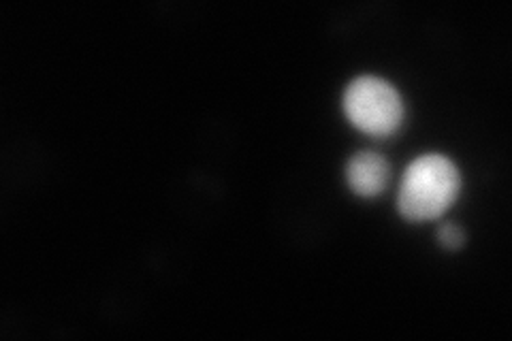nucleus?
Here are the masks:
<instances>
[{
    "label": "nucleus",
    "instance_id": "20e7f679",
    "mask_svg": "<svg viewBox=\"0 0 512 341\" xmlns=\"http://www.w3.org/2000/svg\"><path fill=\"white\" fill-rule=\"evenodd\" d=\"M438 241L446 250H459L466 243V231L453 222H446L438 229Z\"/></svg>",
    "mask_w": 512,
    "mask_h": 341
},
{
    "label": "nucleus",
    "instance_id": "7ed1b4c3",
    "mask_svg": "<svg viewBox=\"0 0 512 341\" xmlns=\"http://www.w3.org/2000/svg\"><path fill=\"white\" fill-rule=\"evenodd\" d=\"M389 175V162L376 152H359L346 165V182L359 197H376L387 188Z\"/></svg>",
    "mask_w": 512,
    "mask_h": 341
},
{
    "label": "nucleus",
    "instance_id": "f257e3e1",
    "mask_svg": "<svg viewBox=\"0 0 512 341\" xmlns=\"http://www.w3.org/2000/svg\"><path fill=\"white\" fill-rule=\"evenodd\" d=\"M461 192V173L444 154H423L412 160L399 184L397 209L410 222L440 218Z\"/></svg>",
    "mask_w": 512,
    "mask_h": 341
},
{
    "label": "nucleus",
    "instance_id": "f03ea898",
    "mask_svg": "<svg viewBox=\"0 0 512 341\" xmlns=\"http://www.w3.org/2000/svg\"><path fill=\"white\" fill-rule=\"evenodd\" d=\"M350 124L372 137H389L404 122V101L393 84L374 75L352 79L342 99Z\"/></svg>",
    "mask_w": 512,
    "mask_h": 341
}]
</instances>
